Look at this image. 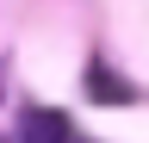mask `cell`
<instances>
[{"label": "cell", "instance_id": "6da1fadb", "mask_svg": "<svg viewBox=\"0 0 149 143\" xmlns=\"http://www.w3.org/2000/svg\"><path fill=\"white\" fill-rule=\"evenodd\" d=\"M81 87H87V100H93V106H137V87H130L118 68H106V56H93V62H87Z\"/></svg>", "mask_w": 149, "mask_h": 143}, {"label": "cell", "instance_id": "7a4b0ae2", "mask_svg": "<svg viewBox=\"0 0 149 143\" xmlns=\"http://www.w3.org/2000/svg\"><path fill=\"white\" fill-rule=\"evenodd\" d=\"M19 143H74V124H68V112H56V106H31V112L19 118Z\"/></svg>", "mask_w": 149, "mask_h": 143}, {"label": "cell", "instance_id": "3957f363", "mask_svg": "<svg viewBox=\"0 0 149 143\" xmlns=\"http://www.w3.org/2000/svg\"><path fill=\"white\" fill-rule=\"evenodd\" d=\"M74 143H81V137H74Z\"/></svg>", "mask_w": 149, "mask_h": 143}]
</instances>
